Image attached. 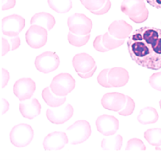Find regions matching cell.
I'll list each match as a JSON object with an SVG mask.
<instances>
[{"label": "cell", "mask_w": 161, "mask_h": 160, "mask_svg": "<svg viewBox=\"0 0 161 160\" xmlns=\"http://www.w3.org/2000/svg\"><path fill=\"white\" fill-rule=\"evenodd\" d=\"M41 106L39 101L34 98L23 101L19 104V110L24 118L33 119L41 113Z\"/></svg>", "instance_id": "18"}, {"label": "cell", "mask_w": 161, "mask_h": 160, "mask_svg": "<svg viewBox=\"0 0 161 160\" xmlns=\"http://www.w3.org/2000/svg\"><path fill=\"white\" fill-rule=\"evenodd\" d=\"M132 30V26L123 20L114 21L108 28V32L112 36L121 40L128 38Z\"/></svg>", "instance_id": "16"}, {"label": "cell", "mask_w": 161, "mask_h": 160, "mask_svg": "<svg viewBox=\"0 0 161 160\" xmlns=\"http://www.w3.org/2000/svg\"><path fill=\"white\" fill-rule=\"evenodd\" d=\"M8 41H9L10 46H11V50L12 51L18 49V48L20 45V44H21L20 38L18 36L11 37V39H9Z\"/></svg>", "instance_id": "34"}, {"label": "cell", "mask_w": 161, "mask_h": 160, "mask_svg": "<svg viewBox=\"0 0 161 160\" xmlns=\"http://www.w3.org/2000/svg\"><path fill=\"white\" fill-rule=\"evenodd\" d=\"M121 10L136 23H144L148 18L149 11L144 0H123Z\"/></svg>", "instance_id": "2"}, {"label": "cell", "mask_w": 161, "mask_h": 160, "mask_svg": "<svg viewBox=\"0 0 161 160\" xmlns=\"http://www.w3.org/2000/svg\"><path fill=\"white\" fill-rule=\"evenodd\" d=\"M128 51L139 66L152 70L161 69V29L144 26L128 37Z\"/></svg>", "instance_id": "1"}, {"label": "cell", "mask_w": 161, "mask_h": 160, "mask_svg": "<svg viewBox=\"0 0 161 160\" xmlns=\"http://www.w3.org/2000/svg\"><path fill=\"white\" fill-rule=\"evenodd\" d=\"M47 3L53 10L59 13L68 12L72 8L71 0H47Z\"/></svg>", "instance_id": "24"}, {"label": "cell", "mask_w": 161, "mask_h": 160, "mask_svg": "<svg viewBox=\"0 0 161 160\" xmlns=\"http://www.w3.org/2000/svg\"><path fill=\"white\" fill-rule=\"evenodd\" d=\"M135 109V103L134 100L126 95V103L121 110H120L118 114L122 116H129L133 114V112Z\"/></svg>", "instance_id": "29"}, {"label": "cell", "mask_w": 161, "mask_h": 160, "mask_svg": "<svg viewBox=\"0 0 161 160\" xmlns=\"http://www.w3.org/2000/svg\"><path fill=\"white\" fill-rule=\"evenodd\" d=\"M97 130L103 135L109 136L114 135L119 129V120L114 116L103 115L96 121Z\"/></svg>", "instance_id": "12"}, {"label": "cell", "mask_w": 161, "mask_h": 160, "mask_svg": "<svg viewBox=\"0 0 161 160\" xmlns=\"http://www.w3.org/2000/svg\"><path fill=\"white\" fill-rule=\"evenodd\" d=\"M9 79V74L7 71L5 70L4 69H2V88H4L8 82Z\"/></svg>", "instance_id": "36"}, {"label": "cell", "mask_w": 161, "mask_h": 160, "mask_svg": "<svg viewBox=\"0 0 161 160\" xmlns=\"http://www.w3.org/2000/svg\"><path fill=\"white\" fill-rule=\"evenodd\" d=\"M159 118L155 108L153 107H146L142 108L137 116V120L143 125L155 124Z\"/></svg>", "instance_id": "21"}, {"label": "cell", "mask_w": 161, "mask_h": 160, "mask_svg": "<svg viewBox=\"0 0 161 160\" xmlns=\"http://www.w3.org/2000/svg\"><path fill=\"white\" fill-rule=\"evenodd\" d=\"M144 137L151 146H155L158 150L161 146V129L152 128L148 130L144 133Z\"/></svg>", "instance_id": "23"}, {"label": "cell", "mask_w": 161, "mask_h": 160, "mask_svg": "<svg viewBox=\"0 0 161 160\" xmlns=\"http://www.w3.org/2000/svg\"><path fill=\"white\" fill-rule=\"evenodd\" d=\"M60 65L58 56L52 51H46L36 57L35 66L41 72L47 74L55 71Z\"/></svg>", "instance_id": "8"}, {"label": "cell", "mask_w": 161, "mask_h": 160, "mask_svg": "<svg viewBox=\"0 0 161 160\" xmlns=\"http://www.w3.org/2000/svg\"><path fill=\"white\" fill-rule=\"evenodd\" d=\"M30 24L40 26L47 30H50L55 24V19L53 16L49 13L39 12L36 13L31 18Z\"/></svg>", "instance_id": "20"}, {"label": "cell", "mask_w": 161, "mask_h": 160, "mask_svg": "<svg viewBox=\"0 0 161 160\" xmlns=\"http://www.w3.org/2000/svg\"><path fill=\"white\" fill-rule=\"evenodd\" d=\"M159 105H160V108H161V100H160V102H159Z\"/></svg>", "instance_id": "39"}, {"label": "cell", "mask_w": 161, "mask_h": 160, "mask_svg": "<svg viewBox=\"0 0 161 160\" xmlns=\"http://www.w3.org/2000/svg\"><path fill=\"white\" fill-rule=\"evenodd\" d=\"M10 50H11V46H10V42H9L8 40L5 39L4 38H2V56L7 54Z\"/></svg>", "instance_id": "35"}, {"label": "cell", "mask_w": 161, "mask_h": 160, "mask_svg": "<svg viewBox=\"0 0 161 160\" xmlns=\"http://www.w3.org/2000/svg\"><path fill=\"white\" fill-rule=\"evenodd\" d=\"M74 109L73 106L68 104L62 109L53 110L47 109L46 117L52 123L55 124H62L69 120L73 115Z\"/></svg>", "instance_id": "15"}, {"label": "cell", "mask_w": 161, "mask_h": 160, "mask_svg": "<svg viewBox=\"0 0 161 160\" xmlns=\"http://www.w3.org/2000/svg\"><path fill=\"white\" fill-rule=\"evenodd\" d=\"M47 40V31L46 28L31 25L26 33V41L28 45L34 49H39L46 44Z\"/></svg>", "instance_id": "10"}, {"label": "cell", "mask_w": 161, "mask_h": 160, "mask_svg": "<svg viewBox=\"0 0 161 160\" xmlns=\"http://www.w3.org/2000/svg\"><path fill=\"white\" fill-rule=\"evenodd\" d=\"M108 82L112 87H121L126 85L129 80L128 72L121 67H114L109 69Z\"/></svg>", "instance_id": "17"}, {"label": "cell", "mask_w": 161, "mask_h": 160, "mask_svg": "<svg viewBox=\"0 0 161 160\" xmlns=\"http://www.w3.org/2000/svg\"><path fill=\"white\" fill-rule=\"evenodd\" d=\"M34 138V130L26 124H20L14 126L10 133L11 143L17 147H25Z\"/></svg>", "instance_id": "4"}, {"label": "cell", "mask_w": 161, "mask_h": 160, "mask_svg": "<svg viewBox=\"0 0 161 160\" xmlns=\"http://www.w3.org/2000/svg\"><path fill=\"white\" fill-rule=\"evenodd\" d=\"M93 46L94 47V49L98 51L99 52H102V53H105V52H107L108 51L106 48L104 47L103 44V42H102V35H100L99 36H97L94 42H93Z\"/></svg>", "instance_id": "32"}, {"label": "cell", "mask_w": 161, "mask_h": 160, "mask_svg": "<svg viewBox=\"0 0 161 160\" xmlns=\"http://www.w3.org/2000/svg\"><path fill=\"white\" fill-rule=\"evenodd\" d=\"M25 26V20L21 16L13 14L4 18L2 21L3 34L9 37L18 36Z\"/></svg>", "instance_id": "9"}, {"label": "cell", "mask_w": 161, "mask_h": 160, "mask_svg": "<svg viewBox=\"0 0 161 160\" xmlns=\"http://www.w3.org/2000/svg\"><path fill=\"white\" fill-rule=\"evenodd\" d=\"M75 87V80L68 73H61L56 76L50 85L52 91L57 95L66 96Z\"/></svg>", "instance_id": "7"}, {"label": "cell", "mask_w": 161, "mask_h": 160, "mask_svg": "<svg viewBox=\"0 0 161 160\" xmlns=\"http://www.w3.org/2000/svg\"><path fill=\"white\" fill-rule=\"evenodd\" d=\"M69 139L66 133L55 131L47 135L43 141L45 151L60 150L68 143Z\"/></svg>", "instance_id": "14"}, {"label": "cell", "mask_w": 161, "mask_h": 160, "mask_svg": "<svg viewBox=\"0 0 161 160\" xmlns=\"http://www.w3.org/2000/svg\"><path fill=\"white\" fill-rule=\"evenodd\" d=\"M36 83L30 78H22L16 82L13 91L15 95L21 101L30 99L36 90Z\"/></svg>", "instance_id": "11"}, {"label": "cell", "mask_w": 161, "mask_h": 160, "mask_svg": "<svg viewBox=\"0 0 161 160\" xmlns=\"http://www.w3.org/2000/svg\"><path fill=\"white\" fill-rule=\"evenodd\" d=\"M80 2L91 13L95 15H103L111 7L110 0H80Z\"/></svg>", "instance_id": "19"}, {"label": "cell", "mask_w": 161, "mask_h": 160, "mask_svg": "<svg viewBox=\"0 0 161 160\" xmlns=\"http://www.w3.org/2000/svg\"><path fill=\"white\" fill-rule=\"evenodd\" d=\"M68 26L69 31L72 33L80 35H86L91 33L92 23L86 15L76 13L68 18Z\"/></svg>", "instance_id": "6"}, {"label": "cell", "mask_w": 161, "mask_h": 160, "mask_svg": "<svg viewBox=\"0 0 161 160\" xmlns=\"http://www.w3.org/2000/svg\"><path fill=\"white\" fill-rule=\"evenodd\" d=\"M109 69H106L102 70L99 75L97 77V80L98 83L105 88H111V85L109 84L108 82V74Z\"/></svg>", "instance_id": "31"}, {"label": "cell", "mask_w": 161, "mask_h": 160, "mask_svg": "<svg viewBox=\"0 0 161 160\" xmlns=\"http://www.w3.org/2000/svg\"><path fill=\"white\" fill-rule=\"evenodd\" d=\"M50 87H46L42 92V97L45 103L50 107H58L62 105L66 100V96H59L54 93Z\"/></svg>", "instance_id": "22"}, {"label": "cell", "mask_w": 161, "mask_h": 160, "mask_svg": "<svg viewBox=\"0 0 161 160\" xmlns=\"http://www.w3.org/2000/svg\"><path fill=\"white\" fill-rule=\"evenodd\" d=\"M126 101V95L119 92H111L103 96L101 103L106 109L119 112L124 107Z\"/></svg>", "instance_id": "13"}, {"label": "cell", "mask_w": 161, "mask_h": 160, "mask_svg": "<svg viewBox=\"0 0 161 160\" xmlns=\"http://www.w3.org/2000/svg\"><path fill=\"white\" fill-rule=\"evenodd\" d=\"M90 39V34L86 35H80L75 34L69 31L68 33V39L69 42L73 46L82 47L86 45Z\"/></svg>", "instance_id": "27"}, {"label": "cell", "mask_w": 161, "mask_h": 160, "mask_svg": "<svg viewBox=\"0 0 161 160\" xmlns=\"http://www.w3.org/2000/svg\"><path fill=\"white\" fill-rule=\"evenodd\" d=\"M8 109V103L4 99H2V114H4Z\"/></svg>", "instance_id": "38"}, {"label": "cell", "mask_w": 161, "mask_h": 160, "mask_svg": "<svg viewBox=\"0 0 161 160\" xmlns=\"http://www.w3.org/2000/svg\"><path fill=\"white\" fill-rule=\"evenodd\" d=\"M145 151L146 146L143 141L139 138H132L127 142L126 151Z\"/></svg>", "instance_id": "28"}, {"label": "cell", "mask_w": 161, "mask_h": 160, "mask_svg": "<svg viewBox=\"0 0 161 160\" xmlns=\"http://www.w3.org/2000/svg\"><path fill=\"white\" fill-rule=\"evenodd\" d=\"M123 145V138L120 135H118L109 139L104 138L102 141L101 147L103 150L119 151Z\"/></svg>", "instance_id": "25"}, {"label": "cell", "mask_w": 161, "mask_h": 160, "mask_svg": "<svg viewBox=\"0 0 161 160\" xmlns=\"http://www.w3.org/2000/svg\"><path fill=\"white\" fill-rule=\"evenodd\" d=\"M147 2L152 7L161 10V0H147Z\"/></svg>", "instance_id": "37"}, {"label": "cell", "mask_w": 161, "mask_h": 160, "mask_svg": "<svg viewBox=\"0 0 161 160\" xmlns=\"http://www.w3.org/2000/svg\"><path fill=\"white\" fill-rule=\"evenodd\" d=\"M149 83L153 89L161 91V72L153 74L150 77Z\"/></svg>", "instance_id": "30"}, {"label": "cell", "mask_w": 161, "mask_h": 160, "mask_svg": "<svg viewBox=\"0 0 161 160\" xmlns=\"http://www.w3.org/2000/svg\"><path fill=\"white\" fill-rule=\"evenodd\" d=\"M16 0H2V10H7L15 7Z\"/></svg>", "instance_id": "33"}, {"label": "cell", "mask_w": 161, "mask_h": 160, "mask_svg": "<svg viewBox=\"0 0 161 160\" xmlns=\"http://www.w3.org/2000/svg\"><path fill=\"white\" fill-rule=\"evenodd\" d=\"M72 63L78 75L83 79L92 77L97 69L94 58L87 53L76 55L73 58Z\"/></svg>", "instance_id": "3"}, {"label": "cell", "mask_w": 161, "mask_h": 160, "mask_svg": "<svg viewBox=\"0 0 161 160\" xmlns=\"http://www.w3.org/2000/svg\"><path fill=\"white\" fill-rule=\"evenodd\" d=\"M68 137L72 145L82 143L91 136V129L86 120H78L67 129Z\"/></svg>", "instance_id": "5"}, {"label": "cell", "mask_w": 161, "mask_h": 160, "mask_svg": "<svg viewBox=\"0 0 161 160\" xmlns=\"http://www.w3.org/2000/svg\"><path fill=\"white\" fill-rule=\"evenodd\" d=\"M102 42L104 47L108 51L116 49L122 45L125 40L118 39L112 36L108 32H106L104 35H102Z\"/></svg>", "instance_id": "26"}]
</instances>
